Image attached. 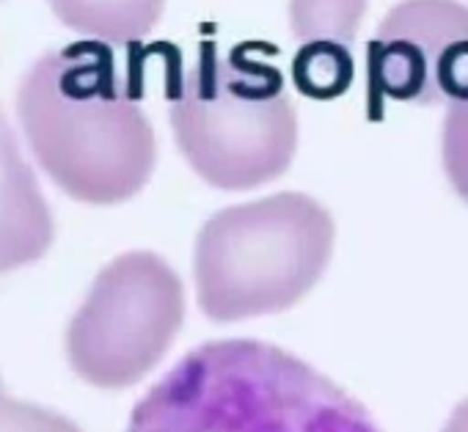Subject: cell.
Here are the masks:
<instances>
[{"mask_svg":"<svg viewBox=\"0 0 468 432\" xmlns=\"http://www.w3.org/2000/svg\"><path fill=\"white\" fill-rule=\"evenodd\" d=\"M127 432H383L331 377L260 339L179 358L133 407Z\"/></svg>","mask_w":468,"mask_h":432,"instance_id":"1","label":"cell"},{"mask_svg":"<svg viewBox=\"0 0 468 432\" xmlns=\"http://www.w3.org/2000/svg\"><path fill=\"white\" fill-rule=\"evenodd\" d=\"M17 113L39 165L78 201H127L154 171L152 121L105 42L86 39L37 58L20 83Z\"/></svg>","mask_w":468,"mask_h":432,"instance_id":"2","label":"cell"},{"mask_svg":"<svg viewBox=\"0 0 468 432\" xmlns=\"http://www.w3.org/2000/svg\"><path fill=\"white\" fill-rule=\"evenodd\" d=\"M336 227L306 193L231 204L204 221L193 248L196 300L212 322L282 314L328 270Z\"/></svg>","mask_w":468,"mask_h":432,"instance_id":"3","label":"cell"},{"mask_svg":"<svg viewBox=\"0 0 468 432\" xmlns=\"http://www.w3.org/2000/svg\"><path fill=\"white\" fill-rule=\"evenodd\" d=\"M198 47L171 97V130L190 168L218 190H254L279 179L298 149V113L282 69L251 56Z\"/></svg>","mask_w":468,"mask_h":432,"instance_id":"4","label":"cell"},{"mask_svg":"<svg viewBox=\"0 0 468 432\" xmlns=\"http://www.w3.org/2000/svg\"><path fill=\"white\" fill-rule=\"evenodd\" d=\"M185 322L176 270L152 251L116 257L91 284L67 331V355L80 380L119 391L144 380Z\"/></svg>","mask_w":468,"mask_h":432,"instance_id":"5","label":"cell"},{"mask_svg":"<svg viewBox=\"0 0 468 432\" xmlns=\"http://www.w3.org/2000/svg\"><path fill=\"white\" fill-rule=\"evenodd\" d=\"M369 83L394 102H468V6L399 0L369 42Z\"/></svg>","mask_w":468,"mask_h":432,"instance_id":"6","label":"cell"},{"mask_svg":"<svg viewBox=\"0 0 468 432\" xmlns=\"http://www.w3.org/2000/svg\"><path fill=\"white\" fill-rule=\"evenodd\" d=\"M50 243L48 198L0 111V276L42 259Z\"/></svg>","mask_w":468,"mask_h":432,"instance_id":"7","label":"cell"},{"mask_svg":"<svg viewBox=\"0 0 468 432\" xmlns=\"http://www.w3.org/2000/svg\"><path fill=\"white\" fill-rule=\"evenodd\" d=\"M48 4L67 28L105 45L144 39L165 9V0H48Z\"/></svg>","mask_w":468,"mask_h":432,"instance_id":"8","label":"cell"},{"mask_svg":"<svg viewBox=\"0 0 468 432\" xmlns=\"http://www.w3.org/2000/svg\"><path fill=\"white\" fill-rule=\"evenodd\" d=\"M356 78V61L350 47L336 42H309L292 61V83L312 100L342 97Z\"/></svg>","mask_w":468,"mask_h":432,"instance_id":"9","label":"cell"},{"mask_svg":"<svg viewBox=\"0 0 468 432\" xmlns=\"http://www.w3.org/2000/svg\"><path fill=\"white\" fill-rule=\"evenodd\" d=\"M367 0H290L292 34L309 42H336L350 47L356 42Z\"/></svg>","mask_w":468,"mask_h":432,"instance_id":"10","label":"cell"},{"mask_svg":"<svg viewBox=\"0 0 468 432\" xmlns=\"http://www.w3.org/2000/svg\"><path fill=\"white\" fill-rule=\"evenodd\" d=\"M441 154L452 187L468 204V102L446 105Z\"/></svg>","mask_w":468,"mask_h":432,"instance_id":"11","label":"cell"},{"mask_svg":"<svg viewBox=\"0 0 468 432\" xmlns=\"http://www.w3.org/2000/svg\"><path fill=\"white\" fill-rule=\"evenodd\" d=\"M0 432H83V429L56 410L12 399L4 383H0Z\"/></svg>","mask_w":468,"mask_h":432,"instance_id":"12","label":"cell"},{"mask_svg":"<svg viewBox=\"0 0 468 432\" xmlns=\"http://www.w3.org/2000/svg\"><path fill=\"white\" fill-rule=\"evenodd\" d=\"M441 432H468V399L454 405V410L449 413V418L441 427Z\"/></svg>","mask_w":468,"mask_h":432,"instance_id":"13","label":"cell"}]
</instances>
